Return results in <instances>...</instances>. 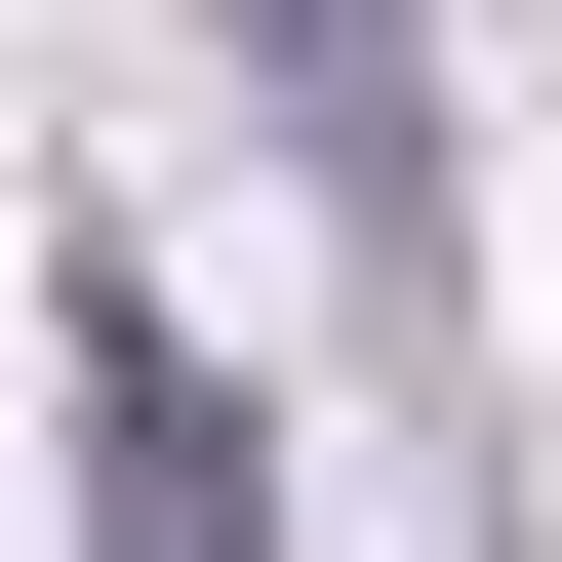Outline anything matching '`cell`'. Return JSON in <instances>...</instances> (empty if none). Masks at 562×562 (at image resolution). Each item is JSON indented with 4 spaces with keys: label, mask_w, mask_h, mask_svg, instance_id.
I'll use <instances>...</instances> for the list:
<instances>
[{
    "label": "cell",
    "mask_w": 562,
    "mask_h": 562,
    "mask_svg": "<svg viewBox=\"0 0 562 562\" xmlns=\"http://www.w3.org/2000/svg\"><path fill=\"white\" fill-rule=\"evenodd\" d=\"M241 81H281V161L362 201V241H442V41L402 0H241Z\"/></svg>",
    "instance_id": "obj_2"
},
{
    "label": "cell",
    "mask_w": 562,
    "mask_h": 562,
    "mask_svg": "<svg viewBox=\"0 0 562 562\" xmlns=\"http://www.w3.org/2000/svg\"><path fill=\"white\" fill-rule=\"evenodd\" d=\"M81 562H281V482H241V402H201L161 281H81Z\"/></svg>",
    "instance_id": "obj_1"
}]
</instances>
